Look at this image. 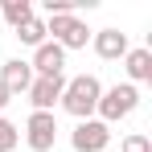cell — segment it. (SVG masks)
Returning <instances> with one entry per match:
<instances>
[{"label":"cell","instance_id":"obj_10","mask_svg":"<svg viewBox=\"0 0 152 152\" xmlns=\"http://www.w3.org/2000/svg\"><path fill=\"white\" fill-rule=\"evenodd\" d=\"M124 70H127V78H132V86H136V82H152V50L148 45L127 50L124 53Z\"/></svg>","mask_w":152,"mask_h":152},{"label":"cell","instance_id":"obj_5","mask_svg":"<svg viewBox=\"0 0 152 152\" xmlns=\"http://www.w3.org/2000/svg\"><path fill=\"white\" fill-rule=\"evenodd\" d=\"M25 140L33 152H50L53 140H58V119H53V111H33L25 124Z\"/></svg>","mask_w":152,"mask_h":152},{"label":"cell","instance_id":"obj_16","mask_svg":"<svg viewBox=\"0 0 152 152\" xmlns=\"http://www.w3.org/2000/svg\"><path fill=\"white\" fill-rule=\"evenodd\" d=\"M0 29H4V21H0Z\"/></svg>","mask_w":152,"mask_h":152},{"label":"cell","instance_id":"obj_12","mask_svg":"<svg viewBox=\"0 0 152 152\" xmlns=\"http://www.w3.org/2000/svg\"><path fill=\"white\" fill-rule=\"evenodd\" d=\"M17 37H21V45H33V50H37V45L45 41V17H37V12H33L25 25L17 29Z\"/></svg>","mask_w":152,"mask_h":152},{"label":"cell","instance_id":"obj_15","mask_svg":"<svg viewBox=\"0 0 152 152\" xmlns=\"http://www.w3.org/2000/svg\"><path fill=\"white\" fill-rule=\"evenodd\" d=\"M8 103H12V95H8V91H4V86H0V111H4V107H8Z\"/></svg>","mask_w":152,"mask_h":152},{"label":"cell","instance_id":"obj_7","mask_svg":"<svg viewBox=\"0 0 152 152\" xmlns=\"http://www.w3.org/2000/svg\"><path fill=\"white\" fill-rule=\"evenodd\" d=\"M62 91H66V74L58 78H33V86H29L25 95L33 103V111H53V103L62 99Z\"/></svg>","mask_w":152,"mask_h":152},{"label":"cell","instance_id":"obj_13","mask_svg":"<svg viewBox=\"0 0 152 152\" xmlns=\"http://www.w3.org/2000/svg\"><path fill=\"white\" fill-rule=\"evenodd\" d=\"M17 140H21V132H17V124L0 115V152H12V148H17Z\"/></svg>","mask_w":152,"mask_h":152},{"label":"cell","instance_id":"obj_14","mask_svg":"<svg viewBox=\"0 0 152 152\" xmlns=\"http://www.w3.org/2000/svg\"><path fill=\"white\" fill-rule=\"evenodd\" d=\"M119 152H152V140L144 136V132H132V136H124Z\"/></svg>","mask_w":152,"mask_h":152},{"label":"cell","instance_id":"obj_11","mask_svg":"<svg viewBox=\"0 0 152 152\" xmlns=\"http://www.w3.org/2000/svg\"><path fill=\"white\" fill-rule=\"evenodd\" d=\"M33 17V0H0V21L12 29H21Z\"/></svg>","mask_w":152,"mask_h":152},{"label":"cell","instance_id":"obj_3","mask_svg":"<svg viewBox=\"0 0 152 152\" xmlns=\"http://www.w3.org/2000/svg\"><path fill=\"white\" fill-rule=\"evenodd\" d=\"M45 33H53V41L62 50H86V41H91V29L82 25L78 17H50Z\"/></svg>","mask_w":152,"mask_h":152},{"label":"cell","instance_id":"obj_8","mask_svg":"<svg viewBox=\"0 0 152 152\" xmlns=\"http://www.w3.org/2000/svg\"><path fill=\"white\" fill-rule=\"evenodd\" d=\"M0 86L8 95H25L29 86H33V66H29L25 58H8L0 66Z\"/></svg>","mask_w":152,"mask_h":152},{"label":"cell","instance_id":"obj_9","mask_svg":"<svg viewBox=\"0 0 152 152\" xmlns=\"http://www.w3.org/2000/svg\"><path fill=\"white\" fill-rule=\"evenodd\" d=\"M91 41H95V53L103 62H119L132 50L127 45V33H119V29H99V33H91Z\"/></svg>","mask_w":152,"mask_h":152},{"label":"cell","instance_id":"obj_2","mask_svg":"<svg viewBox=\"0 0 152 152\" xmlns=\"http://www.w3.org/2000/svg\"><path fill=\"white\" fill-rule=\"evenodd\" d=\"M140 107V91L132 86V82H115L111 91H103L99 95V107H95V115H99L103 124H119V119H127L132 111Z\"/></svg>","mask_w":152,"mask_h":152},{"label":"cell","instance_id":"obj_4","mask_svg":"<svg viewBox=\"0 0 152 152\" xmlns=\"http://www.w3.org/2000/svg\"><path fill=\"white\" fill-rule=\"evenodd\" d=\"M107 144H111V127L103 119H82L70 132V148L74 152H107Z\"/></svg>","mask_w":152,"mask_h":152},{"label":"cell","instance_id":"obj_6","mask_svg":"<svg viewBox=\"0 0 152 152\" xmlns=\"http://www.w3.org/2000/svg\"><path fill=\"white\" fill-rule=\"evenodd\" d=\"M33 78H58L66 70V50L58 45V41H41L37 50H33Z\"/></svg>","mask_w":152,"mask_h":152},{"label":"cell","instance_id":"obj_1","mask_svg":"<svg viewBox=\"0 0 152 152\" xmlns=\"http://www.w3.org/2000/svg\"><path fill=\"white\" fill-rule=\"evenodd\" d=\"M99 95H103V82H99V78H95V74H78V78H66V91H62L58 107L82 124V119H95Z\"/></svg>","mask_w":152,"mask_h":152}]
</instances>
